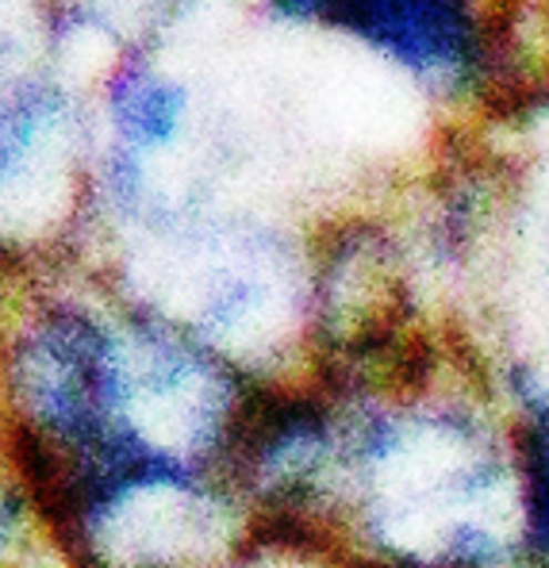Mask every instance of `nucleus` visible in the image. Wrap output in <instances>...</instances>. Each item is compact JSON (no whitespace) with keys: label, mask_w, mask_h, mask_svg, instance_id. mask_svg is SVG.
Returning <instances> with one entry per match:
<instances>
[{"label":"nucleus","mask_w":549,"mask_h":568,"mask_svg":"<svg viewBox=\"0 0 549 568\" xmlns=\"http://www.w3.org/2000/svg\"><path fill=\"white\" fill-rule=\"evenodd\" d=\"M323 20L419 78L465 81L480 62V31L465 0H331Z\"/></svg>","instance_id":"f257e3e1"},{"label":"nucleus","mask_w":549,"mask_h":568,"mask_svg":"<svg viewBox=\"0 0 549 568\" xmlns=\"http://www.w3.org/2000/svg\"><path fill=\"white\" fill-rule=\"evenodd\" d=\"M522 423V541L549 568V388L515 373Z\"/></svg>","instance_id":"f03ea898"},{"label":"nucleus","mask_w":549,"mask_h":568,"mask_svg":"<svg viewBox=\"0 0 549 568\" xmlns=\"http://www.w3.org/2000/svg\"><path fill=\"white\" fill-rule=\"evenodd\" d=\"M115 115L123 131L139 142H165L181 120L185 97L154 78H123L115 85Z\"/></svg>","instance_id":"7ed1b4c3"},{"label":"nucleus","mask_w":549,"mask_h":568,"mask_svg":"<svg viewBox=\"0 0 549 568\" xmlns=\"http://www.w3.org/2000/svg\"><path fill=\"white\" fill-rule=\"evenodd\" d=\"M273 8L288 20H323L331 0H273Z\"/></svg>","instance_id":"20e7f679"},{"label":"nucleus","mask_w":549,"mask_h":568,"mask_svg":"<svg viewBox=\"0 0 549 568\" xmlns=\"http://www.w3.org/2000/svg\"><path fill=\"white\" fill-rule=\"evenodd\" d=\"M542 273H546V300H549V242H546V262H542Z\"/></svg>","instance_id":"39448f33"}]
</instances>
